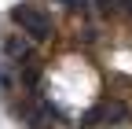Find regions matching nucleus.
I'll return each mask as SVG.
<instances>
[{
  "label": "nucleus",
  "instance_id": "nucleus-1",
  "mask_svg": "<svg viewBox=\"0 0 132 129\" xmlns=\"http://www.w3.org/2000/svg\"><path fill=\"white\" fill-rule=\"evenodd\" d=\"M11 26H19L22 33L33 41V44H44V41H52L55 33V19H52V11L40 8L37 0H19V4L11 8Z\"/></svg>",
  "mask_w": 132,
  "mask_h": 129
},
{
  "label": "nucleus",
  "instance_id": "nucleus-2",
  "mask_svg": "<svg viewBox=\"0 0 132 129\" xmlns=\"http://www.w3.org/2000/svg\"><path fill=\"white\" fill-rule=\"evenodd\" d=\"M11 114L19 118V125H26V129H55V122H59V111H55V103L48 100L44 92L22 96L19 103H11Z\"/></svg>",
  "mask_w": 132,
  "mask_h": 129
},
{
  "label": "nucleus",
  "instance_id": "nucleus-3",
  "mask_svg": "<svg viewBox=\"0 0 132 129\" xmlns=\"http://www.w3.org/2000/svg\"><path fill=\"white\" fill-rule=\"evenodd\" d=\"M132 122V103L125 100V96H110V100H103L85 122L77 125H92V129H114V125H125Z\"/></svg>",
  "mask_w": 132,
  "mask_h": 129
},
{
  "label": "nucleus",
  "instance_id": "nucleus-4",
  "mask_svg": "<svg viewBox=\"0 0 132 129\" xmlns=\"http://www.w3.org/2000/svg\"><path fill=\"white\" fill-rule=\"evenodd\" d=\"M0 48H4V59L15 63V67H22V63H37V44H33L26 33H7Z\"/></svg>",
  "mask_w": 132,
  "mask_h": 129
},
{
  "label": "nucleus",
  "instance_id": "nucleus-5",
  "mask_svg": "<svg viewBox=\"0 0 132 129\" xmlns=\"http://www.w3.org/2000/svg\"><path fill=\"white\" fill-rule=\"evenodd\" d=\"M55 4H62V8L70 11L73 19H81V22H92V19H95V4H92V0H55Z\"/></svg>",
  "mask_w": 132,
  "mask_h": 129
},
{
  "label": "nucleus",
  "instance_id": "nucleus-6",
  "mask_svg": "<svg viewBox=\"0 0 132 129\" xmlns=\"http://www.w3.org/2000/svg\"><path fill=\"white\" fill-rule=\"evenodd\" d=\"M19 89V67L15 63H0V92H15Z\"/></svg>",
  "mask_w": 132,
  "mask_h": 129
},
{
  "label": "nucleus",
  "instance_id": "nucleus-7",
  "mask_svg": "<svg viewBox=\"0 0 132 129\" xmlns=\"http://www.w3.org/2000/svg\"><path fill=\"white\" fill-rule=\"evenodd\" d=\"M121 19L132 22V0H121Z\"/></svg>",
  "mask_w": 132,
  "mask_h": 129
}]
</instances>
